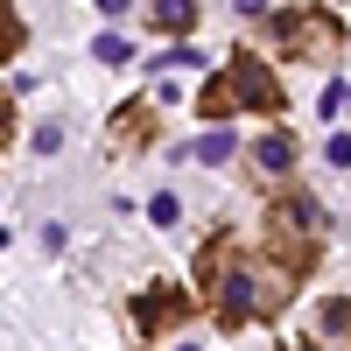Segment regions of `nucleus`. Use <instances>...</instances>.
<instances>
[{"instance_id": "f257e3e1", "label": "nucleus", "mask_w": 351, "mask_h": 351, "mask_svg": "<svg viewBox=\"0 0 351 351\" xmlns=\"http://www.w3.org/2000/svg\"><path fill=\"white\" fill-rule=\"evenodd\" d=\"M197 281H204V295H211L218 324L239 330L253 316H281L288 288H295V267H288V260H260V253L232 246V239H211L204 260H197Z\"/></svg>"}, {"instance_id": "f03ea898", "label": "nucleus", "mask_w": 351, "mask_h": 351, "mask_svg": "<svg viewBox=\"0 0 351 351\" xmlns=\"http://www.w3.org/2000/svg\"><path fill=\"white\" fill-rule=\"evenodd\" d=\"M267 239H274V260H288L295 274L316 267V253L330 246V218H324V204L302 197V190H281L267 204Z\"/></svg>"}, {"instance_id": "7ed1b4c3", "label": "nucleus", "mask_w": 351, "mask_h": 351, "mask_svg": "<svg viewBox=\"0 0 351 351\" xmlns=\"http://www.w3.org/2000/svg\"><path fill=\"white\" fill-rule=\"evenodd\" d=\"M267 36L281 43V56H330V43H344V28L316 8H281L267 21Z\"/></svg>"}, {"instance_id": "20e7f679", "label": "nucleus", "mask_w": 351, "mask_h": 351, "mask_svg": "<svg viewBox=\"0 0 351 351\" xmlns=\"http://www.w3.org/2000/svg\"><path fill=\"white\" fill-rule=\"evenodd\" d=\"M225 77H232V99L253 106V112H281V99H288V92H281V77L260 64L253 49H232V56H225Z\"/></svg>"}, {"instance_id": "39448f33", "label": "nucleus", "mask_w": 351, "mask_h": 351, "mask_svg": "<svg viewBox=\"0 0 351 351\" xmlns=\"http://www.w3.org/2000/svg\"><path fill=\"white\" fill-rule=\"evenodd\" d=\"M134 324L141 330H176V324H190V295H183V288H148V295H141L134 302Z\"/></svg>"}, {"instance_id": "423d86ee", "label": "nucleus", "mask_w": 351, "mask_h": 351, "mask_svg": "<svg viewBox=\"0 0 351 351\" xmlns=\"http://www.w3.org/2000/svg\"><path fill=\"white\" fill-rule=\"evenodd\" d=\"M253 162H260V176H288V169H295V141H288V134H267V141L253 148Z\"/></svg>"}, {"instance_id": "0eeeda50", "label": "nucleus", "mask_w": 351, "mask_h": 351, "mask_svg": "<svg viewBox=\"0 0 351 351\" xmlns=\"http://www.w3.org/2000/svg\"><path fill=\"white\" fill-rule=\"evenodd\" d=\"M316 330H324L337 351H351V302H337V295H330L324 309H316Z\"/></svg>"}, {"instance_id": "6e6552de", "label": "nucleus", "mask_w": 351, "mask_h": 351, "mask_svg": "<svg viewBox=\"0 0 351 351\" xmlns=\"http://www.w3.org/2000/svg\"><path fill=\"white\" fill-rule=\"evenodd\" d=\"M190 21H197V0H155V28L162 36H183Z\"/></svg>"}, {"instance_id": "1a4fd4ad", "label": "nucleus", "mask_w": 351, "mask_h": 351, "mask_svg": "<svg viewBox=\"0 0 351 351\" xmlns=\"http://www.w3.org/2000/svg\"><path fill=\"white\" fill-rule=\"evenodd\" d=\"M232 106H239V99H232V77H211V84L197 92V112H204V120H225Z\"/></svg>"}, {"instance_id": "9d476101", "label": "nucleus", "mask_w": 351, "mask_h": 351, "mask_svg": "<svg viewBox=\"0 0 351 351\" xmlns=\"http://www.w3.org/2000/svg\"><path fill=\"white\" fill-rule=\"evenodd\" d=\"M112 134H120L127 148H141V141H148V106H120L112 112Z\"/></svg>"}, {"instance_id": "9b49d317", "label": "nucleus", "mask_w": 351, "mask_h": 351, "mask_svg": "<svg viewBox=\"0 0 351 351\" xmlns=\"http://www.w3.org/2000/svg\"><path fill=\"white\" fill-rule=\"evenodd\" d=\"M232 148H239V141H232V134H204V141H190V162H232Z\"/></svg>"}, {"instance_id": "f8f14e48", "label": "nucleus", "mask_w": 351, "mask_h": 351, "mask_svg": "<svg viewBox=\"0 0 351 351\" xmlns=\"http://www.w3.org/2000/svg\"><path fill=\"white\" fill-rule=\"evenodd\" d=\"M14 49H21V14L0 0V56H14Z\"/></svg>"}, {"instance_id": "ddd939ff", "label": "nucleus", "mask_w": 351, "mask_h": 351, "mask_svg": "<svg viewBox=\"0 0 351 351\" xmlns=\"http://www.w3.org/2000/svg\"><path fill=\"white\" fill-rule=\"evenodd\" d=\"M92 56H99V64H127L134 43H127V36H99V43H92Z\"/></svg>"}, {"instance_id": "4468645a", "label": "nucleus", "mask_w": 351, "mask_h": 351, "mask_svg": "<svg viewBox=\"0 0 351 351\" xmlns=\"http://www.w3.org/2000/svg\"><path fill=\"white\" fill-rule=\"evenodd\" d=\"M148 218H155V225H176V218H183V204H176V197H169V190H162V197H155V204H148Z\"/></svg>"}, {"instance_id": "2eb2a0df", "label": "nucleus", "mask_w": 351, "mask_h": 351, "mask_svg": "<svg viewBox=\"0 0 351 351\" xmlns=\"http://www.w3.org/2000/svg\"><path fill=\"white\" fill-rule=\"evenodd\" d=\"M56 148H64V127H56V120L36 127V155H56Z\"/></svg>"}, {"instance_id": "dca6fc26", "label": "nucleus", "mask_w": 351, "mask_h": 351, "mask_svg": "<svg viewBox=\"0 0 351 351\" xmlns=\"http://www.w3.org/2000/svg\"><path fill=\"white\" fill-rule=\"evenodd\" d=\"M324 155H330L337 169H351V134H330V141H324Z\"/></svg>"}, {"instance_id": "f3484780", "label": "nucleus", "mask_w": 351, "mask_h": 351, "mask_svg": "<svg viewBox=\"0 0 351 351\" xmlns=\"http://www.w3.org/2000/svg\"><path fill=\"white\" fill-rule=\"evenodd\" d=\"M14 134V106H8V92H0V141Z\"/></svg>"}, {"instance_id": "a211bd4d", "label": "nucleus", "mask_w": 351, "mask_h": 351, "mask_svg": "<svg viewBox=\"0 0 351 351\" xmlns=\"http://www.w3.org/2000/svg\"><path fill=\"white\" fill-rule=\"evenodd\" d=\"M127 8H134V0H99V14H112V21H120Z\"/></svg>"}, {"instance_id": "6ab92c4d", "label": "nucleus", "mask_w": 351, "mask_h": 351, "mask_svg": "<svg viewBox=\"0 0 351 351\" xmlns=\"http://www.w3.org/2000/svg\"><path fill=\"white\" fill-rule=\"evenodd\" d=\"M232 8H239V14H267V0H232Z\"/></svg>"}, {"instance_id": "aec40b11", "label": "nucleus", "mask_w": 351, "mask_h": 351, "mask_svg": "<svg viewBox=\"0 0 351 351\" xmlns=\"http://www.w3.org/2000/svg\"><path fill=\"white\" fill-rule=\"evenodd\" d=\"M288 351H316V344H288Z\"/></svg>"}, {"instance_id": "412c9836", "label": "nucleus", "mask_w": 351, "mask_h": 351, "mask_svg": "<svg viewBox=\"0 0 351 351\" xmlns=\"http://www.w3.org/2000/svg\"><path fill=\"white\" fill-rule=\"evenodd\" d=\"M176 351H197V344H176Z\"/></svg>"}]
</instances>
